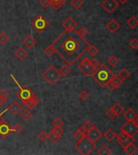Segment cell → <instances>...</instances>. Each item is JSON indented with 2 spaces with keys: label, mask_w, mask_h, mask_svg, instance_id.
Here are the masks:
<instances>
[{
  "label": "cell",
  "mask_w": 138,
  "mask_h": 155,
  "mask_svg": "<svg viewBox=\"0 0 138 155\" xmlns=\"http://www.w3.org/2000/svg\"><path fill=\"white\" fill-rule=\"evenodd\" d=\"M12 77L13 78V79L15 82H16L17 84L19 85V91L16 93V95L19 97V99H21V100H24V99H30V98H33L35 97V94H34L33 92L31 91V89L28 88V87H27V86H24V87H21L20 85L18 83L16 80L15 79L14 77L12 75Z\"/></svg>",
  "instance_id": "6"
},
{
  "label": "cell",
  "mask_w": 138,
  "mask_h": 155,
  "mask_svg": "<svg viewBox=\"0 0 138 155\" xmlns=\"http://www.w3.org/2000/svg\"><path fill=\"white\" fill-rule=\"evenodd\" d=\"M118 59H117L115 56H111V57L107 59V63H108L110 65H111V66H113V67H116V65H117V64H118Z\"/></svg>",
  "instance_id": "34"
},
{
  "label": "cell",
  "mask_w": 138,
  "mask_h": 155,
  "mask_svg": "<svg viewBox=\"0 0 138 155\" xmlns=\"http://www.w3.org/2000/svg\"><path fill=\"white\" fill-rule=\"evenodd\" d=\"M123 150H124L127 154L133 155L136 153V152L137 151V146L134 144V142H133L129 144L128 145H127L125 148H123Z\"/></svg>",
  "instance_id": "20"
},
{
  "label": "cell",
  "mask_w": 138,
  "mask_h": 155,
  "mask_svg": "<svg viewBox=\"0 0 138 155\" xmlns=\"http://www.w3.org/2000/svg\"><path fill=\"white\" fill-rule=\"evenodd\" d=\"M77 32L82 38H85L86 36L87 35V33H88V31H87V29L85 27H82L79 30H77Z\"/></svg>",
  "instance_id": "39"
},
{
  "label": "cell",
  "mask_w": 138,
  "mask_h": 155,
  "mask_svg": "<svg viewBox=\"0 0 138 155\" xmlns=\"http://www.w3.org/2000/svg\"><path fill=\"white\" fill-rule=\"evenodd\" d=\"M90 64H91V65L93 66V68H94V70L95 68L99 66V62L98 61L97 59H95V58H92V59H90Z\"/></svg>",
  "instance_id": "49"
},
{
  "label": "cell",
  "mask_w": 138,
  "mask_h": 155,
  "mask_svg": "<svg viewBox=\"0 0 138 155\" xmlns=\"http://www.w3.org/2000/svg\"><path fill=\"white\" fill-rule=\"evenodd\" d=\"M104 87H106L107 89L109 90V91H113L114 90L116 89V86L114 85V83L112 82V81H111V79L109 80V81H107V82L105 83V85H104Z\"/></svg>",
  "instance_id": "41"
},
{
  "label": "cell",
  "mask_w": 138,
  "mask_h": 155,
  "mask_svg": "<svg viewBox=\"0 0 138 155\" xmlns=\"http://www.w3.org/2000/svg\"><path fill=\"white\" fill-rule=\"evenodd\" d=\"M128 0H119V2H120V3H122V4H124L125 2H128Z\"/></svg>",
  "instance_id": "54"
},
{
  "label": "cell",
  "mask_w": 138,
  "mask_h": 155,
  "mask_svg": "<svg viewBox=\"0 0 138 155\" xmlns=\"http://www.w3.org/2000/svg\"><path fill=\"white\" fill-rule=\"evenodd\" d=\"M119 3L116 0H104L101 2V6L108 14H112L115 10L118 7Z\"/></svg>",
  "instance_id": "9"
},
{
  "label": "cell",
  "mask_w": 138,
  "mask_h": 155,
  "mask_svg": "<svg viewBox=\"0 0 138 155\" xmlns=\"http://www.w3.org/2000/svg\"><path fill=\"white\" fill-rule=\"evenodd\" d=\"M12 132H13L12 128H11L7 123H5L3 120L0 121V136L2 137L6 138Z\"/></svg>",
  "instance_id": "12"
},
{
  "label": "cell",
  "mask_w": 138,
  "mask_h": 155,
  "mask_svg": "<svg viewBox=\"0 0 138 155\" xmlns=\"http://www.w3.org/2000/svg\"><path fill=\"white\" fill-rule=\"evenodd\" d=\"M68 0H49L50 2V6L53 7V10L58 11L67 2Z\"/></svg>",
  "instance_id": "17"
},
{
  "label": "cell",
  "mask_w": 138,
  "mask_h": 155,
  "mask_svg": "<svg viewBox=\"0 0 138 155\" xmlns=\"http://www.w3.org/2000/svg\"><path fill=\"white\" fill-rule=\"evenodd\" d=\"M116 133H115L112 129H111V128L107 131L106 133H104V138H105L107 140H108V141H112V140L116 138Z\"/></svg>",
  "instance_id": "22"
},
{
  "label": "cell",
  "mask_w": 138,
  "mask_h": 155,
  "mask_svg": "<svg viewBox=\"0 0 138 155\" xmlns=\"http://www.w3.org/2000/svg\"><path fill=\"white\" fill-rule=\"evenodd\" d=\"M118 76L123 81H125V80L130 76V72H129L128 70H126V69H122V70H120L119 71Z\"/></svg>",
  "instance_id": "26"
},
{
  "label": "cell",
  "mask_w": 138,
  "mask_h": 155,
  "mask_svg": "<svg viewBox=\"0 0 138 155\" xmlns=\"http://www.w3.org/2000/svg\"><path fill=\"white\" fill-rule=\"evenodd\" d=\"M37 137H38V139L41 140V142H44V141L48 140V134L46 133L45 131L42 130L41 133H39Z\"/></svg>",
  "instance_id": "35"
},
{
  "label": "cell",
  "mask_w": 138,
  "mask_h": 155,
  "mask_svg": "<svg viewBox=\"0 0 138 155\" xmlns=\"http://www.w3.org/2000/svg\"><path fill=\"white\" fill-rule=\"evenodd\" d=\"M106 29L108 30L111 33H115L120 28V24L116 21V19H111L110 21L106 24Z\"/></svg>",
  "instance_id": "13"
},
{
  "label": "cell",
  "mask_w": 138,
  "mask_h": 155,
  "mask_svg": "<svg viewBox=\"0 0 138 155\" xmlns=\"http://www.w3.org/2000/svg\"><path fill=\"white\" fill-rule=\"evenodd\" d=\"M77 26V22L75 21L74 19H73L71 16L67 17L65 20L62 22V27L65 28V31H73L76 28Z\"/></svg>",
  "instance_id": "11"
},
{
  "label": "cell",
  "mask_w": 138,
  "mask_h": 155,
  "mask_svg": "<svg viewBox=\"0 0 138 155\" xmlns=\"http://www.w3.org/2000/svg\"><path fill=\"white\" fill-rule=\"evenodd\" d=\"M7 110H8V109H6V110H4V111H2V112H1V113H0V121L2 120V119H1V116H2L4 113H6V111H7Z\"/></svg>",
  "instance_id": "53"
},
{
  "label": "cell",
  "mask_w": 138,
  "mask_h": 155,
  "mask_svg": "<svg viewBox=\"0 0 138 155\" xmlns=\"http://www.w3.org/2000/svg\"><path fill=\"white\" fill-rule=\"evenodd\" d=\"M129 45H130L131 48H133V49L136 50L138 48V40L137 38H134L133 39L132 41L129 42Z\"/></svg>",
  "instance_id": "45"
},
{
  "label": "cell",
  "mask_w": 138,
  "mask_h": 155,
  "mask_svg": "<svg viewBox=\"0 0 138 155\" xmlns=\"http://www.w3.org/2000/svg\"><path fill=\"white\" fill-rule=\"evenodd\" d=\"M87 51L88 52L90 55L92 56V57H94L95 55L98 54V48H96V46L95 45H89V47L87 48Z\"/></svg>",
  "instance_id": "32"
},
{
  "label": "cell",
  "mask_w": 138,
  "mask_h": 155,
  "mask_svg": "<svg viewBox=\"0 0 138 155\" xmlns=\"http://www.w3.org/2000/svg\"><path fill=\"white\" fill-rule=\"evenodd\" d=\"M78 130H79L80 132H82V133H85V134L87 133V130L85 129V128H84V127H83V126H82V127H80V128H78Z\"/></svg>",
  "instance_id": "52"
},
{
  "label": "cell",
  "mask_w": 138,
  "mask_h": 155,
  "mask_svg": "<svg viewBox=\"0 0 138 155\" xmlns=\"http://www.w3.org/2000/svg\"><path fill=\"white\" fill-rule=\"evenodd\" d=\"M59 71H60L61 74L63 75V76H67L70 73V71H71V69H70V66L68 65H63L61 67L60 70H59Z\"/></svg>",
  "instance_id": "31"
},
{
  "label": "cell",
  "mask_w": 138,
  "mask_h": 155,
  "mask_svg": "<svg viewBox=\"0 0 138 155\" xmlns=\"http://www.w3.org/2000/svg\"><path fill=\"white\" fill-rule=\"evenodd\" d=\"M62 75L61 74L59 70H58L54 65H49L42 74V78L48 82L50 86L55 85L58 81L61 79Z\"/></svg>",
  "instance_id": "3"
},
{
  "label": "cell",
  "mask_w": 138,
  "mask_h": 155,
  "mask_svg": "<svg viewBox=\"0 0 138 155\" xmlns=\"http://www.w3.org/2000/svg\"><path fill=\"white\" fill-rule=\"evenodd\" d=\"M53 132H54L55 133H57L58 135L62 137L63 134V130L61 129V127H53V128L52 129Z\"/></svg>",
  "instance_id": "47"
},
{
  "label": "cell",
  "mask_w": 138,
  "mask_h": 155,
  "mask_svg": "<svg viewBox=\"0 0 138 155\" xmlns=\"http://www.w3.org/2000/svg\"><path fill=\"white\" fill-rule=\"evenodd\" d=\"M39 2L42 5V7L44 8H47L48 6H50V2H49V0H39Z\"/></svg>",
  "instance_id": "48"
},
{
  "label": "cell",
  "mask_w": 138,
  "mask_h": 155,
  "mask_svg": "<svg viewBox=\"0 0 138 155\" xmlns=\"http://www.w3.org/2000/svg\"><path fill=\"white\" fill-rule=\"evenodd\" d=\"M82 126L84 127L85 129L87 130V131L90 130V129H92V128L95 127V125H94V124L92 123L91 121H90V120H87V121H86V122H85V123H84V124H83V125H82Z\"/></svg>",
  "instance_id": "40"
},
{
  "label": "cell",
  "mask_w": 138,
  "mask_h": 155,
  "mask_svg": "<svg viewBox=\"0 0 138 155\" xmlns=\"http://www.w3.org/2000/svg\"><path fill=\"white\" fill-rule=\"evenodd\" d=\"M106 115L109 117V119H111V120H112V119H114L115 117H116V114H115V112H114V111L111 108H109L107 111H106Z\"/></svg>",
  "instance_id": "46"
},
{
  "label": "cell",
  "mask_w": 138,
  "mask_h": 155,
  "mask_svg": "<svg viewBox=\"0 0 138 155\" xmlns=\"http://www.w3.org/2000/svg\"><path fill=\"white\" fill-rule=\"evenodd\" d=\"M74 138L77 140H82V138H84L85 137H86V134L82 133V132H80V131L77 129V130L74 133Z\"/></svg>",
  "instance_id": "38"
},
{
  "label": "cell",
  "mask_w": 138,
  "mask_h": 155,
  "mask_svg": "<svg viewBox=\"0 0 138 155\" xmlns=\"http://www.w3.org/2000/svg\"><path fill=\"white\" fill-rule=\"evenodd\" d=\"M137 116V114L133 108H128L125 112L123 113V117L126 119L127 121H133V120Z\"/></svg>",
  "instance_id": "19"
},
{
  "label": "cell",
  "mask_w": 138,
  "mask_h": 155,
  "mask_svg": "<svg viewBox=\"0 0 138 155\" xmlns=\"http://www.w3.org/2000/svg\"><path fill=\"white\" fill-rule=\"evenodd\" d=\"M78 69L82 72V74L85 75H90L91 73L94 70V68L90 64V59L89 58H84L81 61Z\"/></svg>",
  "instance_id": "7"
},
{
  "label": "cell",
  "mask_w": 138,
  "mask_h": 155,
  "mask_svg": "<svg viewBox=\"0 0 138 155\" xmlns=\"http://www.w3.org/2000/svg\"><path fill=\"white\" fill-rule=\"evenodd\" d=\"M133 142H134V138H133V137H130V136H128V138H127V139H126V140H124V141H123V142L120 145L123 148H125L127 145H128L129 144H131V143H133Z\"/></svg>",
  "instance_id": "43"
},
{
  "label": "cell",
  "mask_w": 138,
  "mask_h": 155,
  "mask_svg": "<svg viewBox=\"0 0 138 155\" xmlns=\"http://www.w3.org/2000/svg\"><path fill=\"white\" fill-rule=\"evenodd\" d=\"M9 36H7L6 32H4V31L0 32V44L1 45H6L9 41Z\"/></svg>",
  "instance_id": "30"
},
{
  "label": "cell",
  "mask_w": 138,
  "mask_h": 155,
  "mask_svg": "<svg viewBox=\"0 0 138 155\" xmlns=\"http://www.w3.org/2000/svg\"><path fill=\"white\" fill-rule=\"evenodd\" d=\"M7 109H8V110H10L12 114H14V115H18V114H19L20 111H21L22 107H21V106H20V105L18 104V102L15 101V102H13V103H12L11 105H10L9 107H8Z\"/></svg>",
  "instance_id": "18"
},
{
  "label": "cell",
  "mask_w": 138,
  "mask_h": 155,
  "mask_svg": "<svg viewBox=\"0 0 138 155\" xmlns=\"http://www.w3.org/2000/svg\"><path fill=\"white\" fill-rule=\"evenodd\" d=\"M92 78L101 87H104V85L107 81L111 79L114 74L106 65L99 64L91 73Z\"/></svg>",
  "instance_id": "2"
},
{
  "label": "cell",
  "mask_w": 138,
  "mask_h": 155,
  "mask_svg": "<svg viewBox=\"0 0 138 155\" xmlns=\"http://www.w3.org/2000/svg\"><path fill=\"white\" fill-rule=\"evenodd\" d=\"M111 109L113 110L116 116H119L124 111V108L118 103H116V104H114L113 106L111 107Z\"/></svg>",
  "instance_id": "21"
},
{
  "label": "cell",
  "mask_w": 138,
  "mask_h": 155,
  "mask_svg": "<svg viewBox=\"0 0 138 155\" xmlns=\"http://www.w3.org/2000/svg\"><path fill=\"white\" fill-rule=\"evenodd\" d=\"M111 80L112 81V82L114 83V85L116 86V88H118V87H120L121 86V85L123 84V80L121 79L119 77L118 75H115L114 74L112 77H111Z\"/></svg>",
  "instance_id": "27"
},
{
  "label": "cell",
  "mask_w": 138,
  "mask_h": 155,
  "mask_svg": "<svg viewBox=\"0 0 138 155\" xmlns=\"http://www.w3.org/2000/svg\"><path fill=\"white\" fill-rule=\"evenodd\" d=\"M6 103H7V99L0 96V106H3L6 104Z\"/></svg>",
  "instance_id": "51"
},
{
  "label": "cell",
  "mask_w": 138,
  "mask_h": 155,
  "mask_svg": "<svg viewBox=\"0 0 138 155\" xmlns=\"http://www.w3.org/2000/svg\"><path fill=\"white\" fill-rule=\"evenodd\" d=\"M97 154L99 155H111L112 154V152L111 151V150L109 149L107 145H103L97 152Z\"/></svg>",
  "instance_id": "23"
},
{
  "label": "cell",
  "mask_w": 138,
  "mask_h": 155,
  "mask_svg": "<svg viewBox=\"0 0 138 155\" xmlns=\"http://www.w3.org/2000/svg\"><path fill=\"white\" fill-rule=\"evenodd\" d=\"M82 5H83V1L82 0H72L70 2V6L75 10L79 9Z\"/></svg>",
  "instance_id": "29"
},
{
  "label": "cell",
  "mask_w": 138,
  "mask_h": 155,
  "mask_svg": "<svg viewBox=\"0 0 138 155\" xmlns=\"http://www.w3.org/2000/svg\"><path fill=\"white\" fill-rule=\"evenodd\" d=\"M31 25L38 33H41L47 29L48 27V22L42 15H39L38 16L32 20Z\"/></svg>",
  "instance_id": "5"
},
{
  "label": "cell",
  "mask_w": 138,
  "mask_h": 155,
  "mask_svg": "<svg viewBox=\"0 0 138 155\" xmlns=\"http://www.w3.org/2000/svg\"><path fill=\"white\" fill-rule=\"evenodd\" d=\"M21 117L24 119L25 121H28V120H30L31 117H32V114H31V112L28 111V110H27L26 109V110H24V111H23V112H22Z\"/></svg>",
  "instance_id": "33"
},
{
  "label": "cell",
  "mask_w": 138,
  "mask_h": 155,
  "mask_svg": "<svg viewBox=\"0 0 138 155\" xmlns=\"http://www.w3.org/2000/svg\"><path fill=\"white\" fill-rule=\"evenodd\" d=\"M86 137H87L89 140H90L92 142H97L98 140L100 139V137H102V133L100 131L96 128L94 127L90 130L87 131V133H86Z\"/></svg>",
  "instance_id": "10"
},
{
  "label": "cell",
  "mask_w": 138,
  "mask_h": 155,
  "mask_svg": "<svg viewBox=\"0 0 138 155\" xmlns=\"http://www.w3.org/2000/svg\"><path fill=\"white\" fill-rule=\"evenodd\" d=\"M52 124H53V127H61L63 124V121L62 120H61L60 118H55L52 122Z\"/></svg>",
  "instance_id": "44"
},
{
  "label": "cell",
  "mask_w": 138,
  "mask_h": 155,
  "mask_svg": "<svg viewBox=\"0 0 138 155\" xmlns=\"http://www.w3.org/2000/svg\"><path fill=\"white\" fill-rule=\"evenodd\" d=\"M23 43H24V45L26 46L27 48H32L36 45L37 41H36V39L32 35H28V36H27L23 40Z\"/></svg>",
  "instance_id": "14"
},
{
  "label": "cell",
  "mask_w": 138,
  "mask_h": 155,
  "mask_svg": "<svg viewBox=\"0 0 138 155\" xmlns=\"http://www.w3.org/2000/svg\"><path fill=\"white\" fill-rule=\"evenodd\" d=\"M61 136L58 135L57 133H55L53 131H51L49 134H48V139H49L53 143H57L61 140Z\"/></svg>",
  "instance_id": "24"
},
{
  "label": "cell",
  "mask_w": 138,
  "mask_h": 155,
  "mask_svg": "<svg viewBox=\"0 0 138 155\" xmlns=\"http://www.w3.org/2000/svg\"><path fill=\"white\" fill-rule=\"evenodd\" d=\"M22 102L24 103V105L28 109H33L36 106V104L40 102V99L36 96H35L33 98H30V99L22 100Z\"/></svg>",
  "instance_id": "15"
},
{
  "label": "cell",
  "mask_w": 138,
  "mask_h": 155,
  "mask_svg": "<svg viewBox=\"0 0 138 155\" xmlns=\"http://www.w3.org/2000/svg\"><path fill=\"white\" fill-rule=\"evenodd\" d=\"M14 55L15 57L17 59H19V61H23L27 58V56H28V52H27L23 47H20V48H18V49L15 52Z\"/></svg>",
  "instance_id": "16"
},
{
  "label": "cell",
  "mask_w": 138,
  "mask_h": 155,
  "mask_svg": "<svg viewBox=\"0 0 138 155\" xmlns=\"http://www.w3.org/2000/svg\"><path fill=\"white\" fill-rule=\"evenodd\" d=\"M95 143L92 142L87 137L82 138V140H77V142L74 145V148L77 150V152L83 155L90 154L95 149Z\"/></svg>",
  "instance_id": "4"
},
{
  "label": "cell",
  "mask_w": 138,
  "mask_h": 155,
  "mask_svg": "<svg viewBox=\"0 0 138 155\" xmlns=\"http://www.w3.org/2000/svg\"><path fill=\"white\" fill-rule=\"evenodd\" d=\"M0 96L5 99H7L9 96V93L6 90H0Z\"/></svg>",
  "instance_id": "50"
},
{
  "label": "cell",
  "mask_w": 138,
  "mask_h": 155,
  "mask_svg": "<svg viewBox=\"0 0 138 155\" xmlns=\"http://www.w3.org/2000/svg\"><path fill=\"white\" fill-rule=\"evenodd\" d=\"M54 52L58 54L66 65H74L86 52L90 44L82 38L76 30L64 31L51 44Z\"/></svg>",
  "instance_id": "1"
},
{
  "label": "cell",
  "mask_w": 138,
  "mask_h": 155,
  "mask_svg": "<svg viewBox=\"0 0 138 155\" xmlns=\"http://www.w3.org/2000/svg\"><path fill=\"white\" fill-rule=\"evenodd\" d=\"M127 24L131 28L135 29L138 25V19L136 16H132L130 19L127 21Z\"/></svg>",
  "instance_id": "25"
},
{
  "label": "cell",
  "mask_w": 138,
  "mask_h": 155,
  "mask_svg": "<svg viewBox=\"0 0 138 155\" xmlns=\"http://www.w3.org/2000/svg\"><path fill=\"white\" fill-rule=\"evenodd\" d=\"M78 97H79V99H81L82 101L84 102L89 99L90 94H88L86 91H82L79 93V94H78Z\"/></svg>",
  "instance_id": "36"
},
{
  "label": "cell",
  "mask_w": 138,
  "mask_h": 155,
  "mask_svg": "<svg viewBox=\"0 0 138 155\" xmlns=\"http://www.w3.org/2000/svg\"><path fill=\"white\" fill-rule=\"evenodd\" d=\"M44 53H45V55L48 56V58L52 57L53 53H55V52H54V49H53V46H52V45H50L49 46H48V47H47V48L44 49Z\"/></svg>",
  "instance_id": "37"
},
{
  "label": "cell",
  "mask_w": 138,
  "mask_h": 155,
  "mask_svg": "<svg viewBox=\"0 0 138 155\" xmlns=\"http://www.w3.org/2000/svg\"><path fill=\"white\" fill-rule=\"evenodd\" d=\"M121 131L134 137V136L138 133V126L136 125L133 121H127L123 125L121 126Z\"/></svg>",
  "instance_id": "8"
},
{
  "label": "cell",
  "mask_w": 138,
  "mask_h": 155,
  "mask_svg": "<svg viewBox=\"0 0 138 155\" xmlns=\"http://www.w3.org/2000/svg\"><path fill=\"white\" fill-rule=\"evenodd\" d=\"M128 134H126V133H124V132H123V131H121L118 135L116 136V140H117V141H118L120 145H121V144H122V143H123V141L127 139V138H128Z\"/></svg>",
  "instance_id": "28"
},
{
  "label": "cell",
  "mask_w": 138,
  "mask_h": 155,
  "mask_svg": "<svg viewBox=\"0 0 138 155\" xmlns=\"http://www.w3.org/2000/svg\"><path fill=\"white\" fill-rule=\"evenodd\" d=\"M12 130L13 132H15L17 134H19V133H21L24 130V128H23V126H21L19 124H16L14 127H12Z\"/></svg>",
  "instance_id": "42"
}]
</instances>
